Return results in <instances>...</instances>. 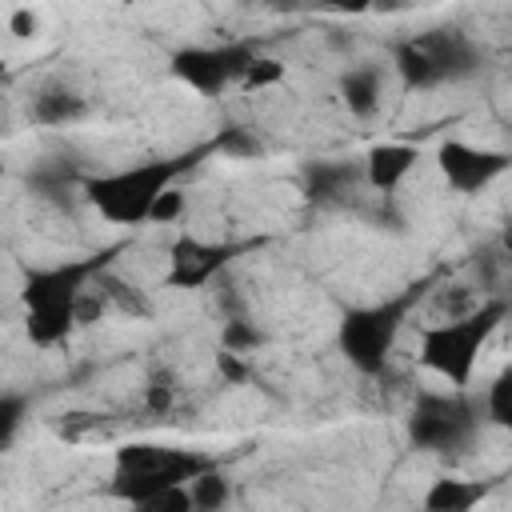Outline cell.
I'll use <instances>...</instances> for the list:
<instances>
[{
	"instance_id": "cell-24",
	"label": "cell",
	"mask_w": 512,
	"mask_h": 512,
	"mask_svg": "<svg viewBox=\"0 0 512 512\" xmlns=\"http://www.w3.org/2000/svg\"><path fill=\"white\" fill-rule=\"evenodd\" d=\"M284 80V64L280 60H272V56H256L252 64H248V72H244V88L248 92H260V88H272V84H280Z\"/></svg>"
},
{
	"instance_id": "cell-18",
	"label": "cell",
	"mask_w": 512,
	"mask_h": 512,
	"mask_svg": "<svg viewBox=\"0 0 512 512\" xmlns=\"http://www.w3.org/2000/svg\"><path fill=\"white\" fill-rule=\"evenodd\" d=\"M96 284L104 288V296H108V304L116 308V312H124V316H148L152 312V304H148V296L136 288V284H128V280H120V276H112L108 268L96 276Z\"/></svg>"
},
{
	"instance_id": "cell-15",
	"label": "cell",
	"mask_w": 512,
	"mask_h": 512,
	"mask_svg": "<svg viewBox=\"0 0 512 512\" xmlns=\"http://www.w3.org/2000/svg\"><path fill=\"white\" fill-rule=\"evenodd\" d=\"M340 104L356 116L368 120L380 108V68L376 64H356L340 76Z\"/></svg>"
},
{
	"instance_id": "cell-17",
	"label": "cell",
	"mask_w": 512,
	"mask_h": 512,
	"mask_svg": "<svg viewBox=\"0 0 512 512\" xmlns=\"http://www.w3.org/2000/svg\"><path fill=\"white\" fill-rule=\"evenodd\" d=\"M84 184V176H72L68 168H60V164H44V168H36V172H28V188L40 196V200H52V204H68V192L72 188H80Z\"/></svg>"
},
{
	"instance_id": "cell-29",
	"label": "cell",
	"mask_w": 512,
	"mask_h": 512,
	"mask_svg": "<svg viewBox=\"0 0 512 512\" xmlns=\"http://www.w3.org/2000/svg\"><path fill=\"white\" fill-rule=\"evenodd\" d=\"M216 368H220V376H224L228 384H244V380H248L244 352H228V348H220V352H216Z\"/></svg>"
},
{
	"instance_id": "cell-2",
	"label": "cell",
	"mask_w": 512,
	"mask_h": 512,
	"mask_svg": "<svg viewBox=\"0 0 512 512\" xmlns=\"http://www.w3.org/2000/svg\"><path fill=\"white\" fill-rule=\"evenodd\" d=\"M196 164V156H168V160H144L132 168H116L104 176H84L80 192L84 200L96 208V216H104L108 224H148V212L156 204V196L164 188L176 184L180 172H188Z\"/></svg>"
},
{
	"instance_id": "cell-21",
	"label": "cell",
	"mask_w": 512,
	"mask_h": 512,
	"mask_svg": "<svg viewBox=\"0 0 512 512\" xmlns=\"http://www.w3.org/2000/svg\"><path fill=\"white\" fill-rule=\"evenodd\" d=\"M176 396H180V380L172 368H152L148 372V384H144V404L152 416H168L176 408Z\"/></svg>"
},
{
	"instance_id": "cell-34",
	"label": "cell",
	"mask_w": 512,
	"mask_h": 512,
	"mask_svg": "<svg viewBox=\"0 0 512 512\" xmlns=\"http://www.w3.org/2000/svg\"><path fill=\"white\" fill-rule=\"evenodd\" d=\"M264 4H268L272 12H296V8L304 4V0H264Z\"/></svg>"
},
{
	"instance_id": "cell-22",
	"label": "cell",
	"mask_w": 512,
	"mask_h": 512,
	"mask_svg": "<svg viewBox=\"0 0 512 512\" xmlns=\"http://www.w3.org/2000/svg\"><path fill=\"white\" fill-rule=\"evenodd\" d=\"M264 344V332L256 328V324H248V320H240V316H232V320H224V328H220V348H228V352H256Z\"/></svg>"
},
{
	"instance_id": "cell-13",
	"label": "cell",
	"mask_w": 512,
	"mask_h": 512,
	"mask_svg": "<svg viewBox=\"0 0 512 512\" xmlns=\"http://www.w3.org/2000/svg\"><path fill=\"white\" fill-rule=\"evenodd\" d=\"M84 116H88V100L64 80H48L32 96V120L44 128H64V124H76Z\"/></svg>"
},
{
	"instance_id": "cell-4",
	"label": "cell",
	"mask_w": 512,
	"mask_h": 512,
	"mask_svg": "<svg viewBox=\"0 0 512 512\" xmlns=\"http://www.w3.org/2000/svg\"><path fill=\"white\" fill-rule=\"evenodd\" d=\"M216 456L168 448V444H124L112 456V496L124 504L144 508L152 496H160L172 484H188L192 476L216 468Z\"/></svg>"
},
{
	"instance_id": "cell-1",
	"label": "cell",
	"mask_w": 512,
	"mask_h": 512,
	"mask_svg": "<svg viewBox=\"0 0 512 512\" xmlns=\"http://www.w3.org/2000/svg\"><path fill=\"white\" fill-rule=\"evenodd\" d=\"M508 316V300L504 296H484L472 312L464 316H448L436 320L420 332V364L440 376L448 388H468L476 360L484 352V344L492 340V332L500 328V320Z\"/></svg>"
},
{
	"instance_id": "cell-7",
	"label": "cell",
	"mask_w": 512,
	"mask_h": 512,
	"mask_svg": "<svg viewBox=\"0 0 512 512\" xmlns=\"http://www.w3.org/2000/svg\"><path fill=\"white\" fill-rule=\"evenodd\" d=\"M108 268V256H84V260H64L52 268H32L24 276L20 300L24 308H64L76 304L80 292Z\"/></svg>"
},
{
	"instance_id": "cell-31",
	"label": "cell",
	"mask_w": 512,
	"mask_h": 512,
	"mask_svg": "<svg viewBox=\"0 0 512 512\" xmlns=\"http://www.w3.org/2000/svg\"><path fill=\"white\" fill-rule=\"evenodd\" d=\"M320 8L340 16H360V12H372V0H320Z\"/></svg>"
},
{
	"instance_id": "cell-19",
	"label": "cell",
	"mask_w": 512,
	"mask_h": 512,
	"mask_svg": "<svg viewBox=\"0 0 512 512\" xmlns=\"http://www.w3.org/2000/svg\"><path fill=\"white\" fill-rule=\"evenodd\" d=\"M484 420L512 432V364L492 376V384L484 392Z\"/></svg>"
},
{
	"instance_id": "cell-28",
	"label": "cell",
	"mask_w": 512,
	"mask_h": 512,
	"mask_svg": "<svg viewBox=\"0 0 512 512\" xmlns=\"http://www.w3.org/2000/svg\"><path fill=\"white\" fill-rule=\"evenodd\" d=\"M180 212H184V192L172 184L156 196V204L148 212V224H172V220H180Z\"/></svg>"
},
{
	"instance_id": "cell-14",
	"label": "cell",
	"mask_w": 512,
	"mask_h": 512,
	"mask_svg": "<svg viewBox=\"0 0 512 512\" xmlns=\"http://www.w3.org/2000/svg\"><path fill=\"white\" fill-rule=\"evenodd\" d=\"M392 68H396V76H400V84H404L408 92H428V88H440V84H444L440 68H436L432 56L416 44V36L392 44Z\"/></svg>"
},
{
	"instance_id": "cell-27",
	"label": "cell",
	"mask_w": 512,
	"mask_h": 512,
	"mask_svg": "<svg viewBox=\"0 0 512 512\" xmlns=\"http://www.w3.org/2000/svg\"><path fill=\"white\" fill-rule=\"evenodd\" d=\"M100 428H104V416H96V412H68L56 432H60L64 440H88V436H96Z\"/></svg>"
},
{
	"instance_id": "cell-5",
	"label": "cell",
	"mask_w": 512,
	"mask_h": 512,
	"mask_svg": "<svg viewBox=\"0 0 512 512\" xmlns=\"http://www.w3.org/2000/svg\"><path fill=\"white\" fill-rule=\"evenodd\" d=\"M480 404L468 396V388L448 392H424L408 416V444L416 452L432 456H456L464 452L480 432Z\"/></svg>"
},
{
	"instance_id": "cell-26",
	"label": "cell",
	"mask_w": 512,
	"mask_h": 512,
	"mask_svg": "<svg viewBox=\"0 0 512 512\" xmlns=\"http://www.w3.org/2000/svg\"><path fill=\"white\" fill-rule=\"evenodd\" d=\"M480 300H484V296H476L472 284H452V288H444V292L436 296V308L448 312V316H464V312H472ZM448 316H440V320H448Z\"/></svg>"
},
{
	"instance_id": "cell-23",
	"label": "cell",
	"mask_w": 512,
	"mask_h": 512,
	"mask_svg": "<svg viewBox=\"0 0 512 512\" xmlns=\"http://www.w3.org/2000/svg\"><path fill=\"white\" fill-rule=\"evenodd\" d=\"M24 412H28V396L24 392H4L0 396V448L8 452L20 424H24Z\"/></svg>"
},
{
	"instance_id": "cell-33",
	"label": "cell",
	"mask_w": 512,
	"mask_h": 512,
	"mask_svg": "<svg viewBox=\"0 0 512 512\" xmlns=\"http://www.w3.org/2000/svg\"><path fill=\"white\" fill-rule=\"evenodd\" d=\"M372 8H376V12H404L408 0H372Z\"/></svg>"
},
{
	"instance_id": "cell-12",
	"label": "cell",
	"mask_w": 512,
	"mask_h": 512,
	"mask_svg": "<svg viewBox=\"0 0 512 512\" xmlns=\"http://www.w3.org/2000/svg\"><path fill=\"white\" fill-rule=\"evenodd\" d=\"M300 180H304L308 200L336 204L356 188V180H364V168H356L352 160H312V164H304Z\"/></svg>"
},
{
	"instance_id": "cell-11",
	"label": "cell",
	"mask_w": 512,
	"mask_h": 512,
	"mask_svg": "<svg viewBox=\"0 0 512 512\" xmlns=\"http://www.w3.org/2000/svg\"><path fill=\"white\" fill-rule=\"evenodd\" d=\"M416 164H420L416 144H376L364 156V184L376 192H396Z\"/></svg>"
},
{
	"instance_id": "cell-30",
	"label": "cell",
	"mask_w": 512,
	"mask_h": 512,
	"mask_svg": "<svg viewBox=\"0 0 512 512\" xmlns=\"http://www.w3.org/2000/svg\"><path fill=\"white\" fill-rule=\"evenodd\" d=\"M8 32H12L16 40H28V36L40 32V16L32 12V4H20V8L8 16Z\"/></svg>"
},
{
	"instance_id": "cell-20",
	"label": "cell",
	"mask_w": 512,
	"mask_h": 512,
	"mask_svg": "<svg viewBox=\"0 0 512 512\" xmlns=\"http://www.w3.org/2000/svg\"><path fill=\"white\" fill-rule=\"evenodd\" d=\"M188 488H192V508H196V512H216V508H224L228 496H232L228 476L220 472V464L208 468V472H200V476H192Z\"/></svg>"
},
{
	"instance_id": "cell-8",
	"label": "cell",
	"mask_w": 512,
	"mask_h": 512,
	"mask_svg": "<svg viewBox=\"0 0 512 512\" xmlns=\"http://www.w3.org/2000/svg\"><path fill=\"white\" fill-rule=\"evenodd\" d=\"M436 168L448 180L452 192H480L488 188L496 176H504L512 168V156L500 148H484V144H468V140H444L436 148Z\"/></svg>"
},
{
	"instance_id": "cell-25",
	"label": "cell",
	"mask_w": 512,
	"mask_h": 512,
	"mask_svg": "<svg viewBox=\"0 0 512 512\" xmlns=\"http://www.w3.org/2000/svg\"><path fill=\"white\" fill-rule=\"evenodd\" d=\"M212 148L232 152V156H260V140H256L248 128H240V124H228V128L212 140Z\"/></svg>"
},
{
	"instance_id": "cell-32",
	"label": "cell",
	"mask_w": 512,
	"mask_h": 512,
	"mask_svg": "<svg viewBox=\"0 0 512 512\" xmlns=\"http://www.w3.org/2000/svg\"><path fill=\"white\" fill-rule=\"evenodd\" d=\"M496 248H500V256H504V264H512V216L504 220V228H500V240H496Z\"/></svg>"
},
{
	"instance_id": "cell-16",
	"label": "cell",
	"mask_w": 512,
	"mask_h": 512,
	"mask_svg": "<svg viewBox=\"0 0 512 512\" xmlns=\"http://www.w3.org/2000/svg\"><path fill=\"white\" fill-rule=\"evenodd\" d=\"M484 496H488V488H484L480 480L440 476V480L428 484V492H424L420 504H424L428 512H468V508H476Z\"/></svg>"
},
{
	"instance_id": "cell-9",
	"label": "cell",
	"mask_w": 512,
	"mask_h": 512,
	"mask_svg": "<svg viewBox=\"0 0 512 512\" xmlns=\"http://www.w3.org/2000/svg\"><path fill=\"white\" fill-rule=\"evenodd\" d=\"M248 244H224V240H200V236H180L168 248V288H204L212 284Z\"/></svg>"
},
{
	"instance_id": "cell-10",
	"label": "cell",
	"mask_w": 512,
	"mask_h": 512,
	"mask_svg": "<svg viewBox=\"0 0 512 512\" xmlns=\"http://www.w3.org/2000/svg\"><path fill=\"white\" fill-rule=\"evenodd\" d=\"M416 44L432 56V64L440 68L444 84H456V80H468L480 72L484 64V52L480 44L464 32V28H428V32H416Z\"/></svg>"
},
{
	"instance_id": "cell-6",
	"label": "cell",
	"mask_w": 512,
	"mask_h": 512,
	"mask_svg": "<svg viewBox=\"0 0 512 512\" xmlns=\"http://www.w3.org/2000/svg\"><path fill=\"white\" fill-rule=\"evenodd\" d=\"M256 60V48L244 44V40H232V44H192V48H180L172 52L168 68L180 84L196 88L200 96H220L228 84H240L248 64Z\"/></svg>"
},
{
	"instance_id": "cell-3",
	"label": "cell",
	"mask_w": 512,
	"mask_h": 512,
	"mask_svg": "<svg viewBox=\"0 0 512 512\" xmlns=\"http://www.w3.org/2000/svg\"><path fill=\"white\" fill-rule=\"evenodd\" d=\"M432 280H420V284H408L404 292L388 296V300H376V304H356L340 316V328H336V344L344 352V360L364 372V376H380L392 348H396V336L408 320V312L420 304L424 288Z\"/></svg>"
}]
</instances>
